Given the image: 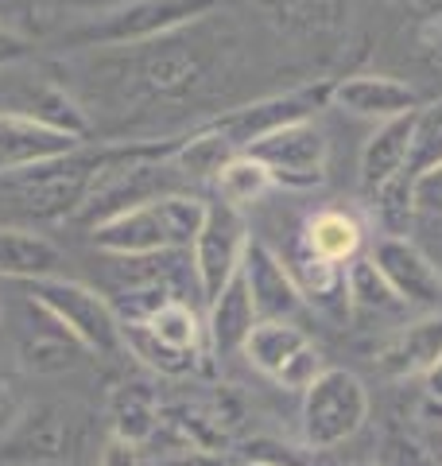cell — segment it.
I'll return each mask as SVG.
<instances>
[{"label": "cell", "mask_w": 442, "mask_h": 466, "mask_svg": "<svg viewBox=\"0 0 442 466\" xmlns=\"http://www.w3.org/2000/svg\"><path fill=\"white\" fill-rule=\"evenodd\" d=\"M373 265L380 276L392 284V291L404 299L407 311H435L442 299V272L435 268V260L427 257L411 238H380L373 245Z\"/></svg>", "instance_id": "9c48e42d"}, {"label": "cell", "mask_w": 442, "mask_h": 466, "mask_svg": "<svg viewBox=\"0 0 442 466\" xmlns=\"http://www.w3.org/2000/svg\"><path fill=\"white\" fill-rule=\"evenodd\" d=\"M27 296H32V308L55 319L85 354H97V358L128 354L116 308L90 284L66 280V276H47V280L27 284Z\"/></svg>", "instance_id": "7a4b0ae2"}, {"label": "cell", "mask_w": 442, "mask_h": 466, "mask_svg": "<svg viewBox=\"0 0 442 466\" xmlns=\"http://www.w3.org/2000/svg\"><path fill=\"white\" fill-rule=\"evenodd\" d=\"M214 187H217V198L221 202H229L233 210H245V207H253V202H260L276 183H272V171L264 167L260 159L241 152V156H233L229 164L217 171Z\"/></svg>", "instance_id": "cb8c5ba5"}, {"label": "cell", "mask_w": 442, "mask_h": 466, "mask_svg": "<svg viewBox=\"0 0 442 466\" xmlns=\"http://www.w3.org/2000/svg\"><path fill=\"white\" fill-rule=\"evenodd\" d=\"M411 12H419L423 20H442V0H404Z\"/></svg>", "instance_id": "836d02e7"}, {"label": "cell", "mask_w": 442, "mask_h": 466, "mask_svg": "<svg viewBox=\"0 0 442 466\" xmlns=\"http://www.w3.org/2000/svg\"><path fill=\"white\" fill-rule=\"evenodd\" d=\"M27 116H35V121L51 125V128H58V133H66V137H78V140L90 133V116H85V109L70 94L55 90V86H47V90L35 94V106L27 109Z\"/></svg>", "instance_id": "83f0119b"}, {"label": "cell", "mask_w": 442, "mask_h": 466, "mask_svg": "<svg viewBox=\"0 0 442 466\" xmlns=\"http://www.w3.org/2000/svg\"><path fill=\"white\" fill-rule=\"evenodd\" d=\"M279 257H284L291 280H295V288H299V296L306 303H334V299L346 303V268H337V265H330V260H322L318 253H311L303 245V238H295L291 249L279 253Z\"/></svg>", "instance_id": "ffe728a7"}, {"label": "cell", "mask_w": 442, "mask_h": 466, "mask_svg": "<svg viewBox=\"0 0 442 466\" xmlns=\"http://www.w3.org/2000/svg\"><path fill=\"white\" fill-rule=\"evenodd\" d=\"M423 381H427V397H431V400H438V404H442V361H438V366H435L431 373L423 377Z\"/></svg>", "instance_id": "d590c367"}, {"label": "cell", "mask_w": 442, "mask_h": 466, "mask_svg": "<svg viewBox=\"0 0 442 466\" xmlns=\"http://www.w3.org/2000/svg\"><path fill=\"white\" fill-rule=\"evenodd\" d=\"M202 222H206V198L171 191L97 222L90 238H94V249L101 253L121 257V260H140V257H164V253H190Z\"/></svg>", "instance_id": "6da1fadb"}, {"label": "cell", "mask_w": 442, "mask_h": 466, "mask_svg": "<svg viewBox=\"0 0 442 466\" xmlns=\"http://www.w3.org/2000/svg\"><path fill=\"white\" fill-rule=\"evenodd\" d=\"M206 350L210 358H233L241 354L248 334L256 330V308H253V296H248V284L245 276L237 272L233 280L221 288V296L214 303H206Z\"/></svg>", "instance_id": "5bb4252c"}, {"label": "cell", "mask_w": 442, "mask_h": 466, "mask_svg": "<svg viewBox=\"0 0 442 466\" xmlns=\"http://www.w3.org/2000/svg\"><path fill=\"white\" fill-rule=\"evenodd\" d=\"M396 5H404V0H396Z\"/></svg>", "instance_id": "74e56055"}, {"label": "cell", "mask_w": 442, "mask_h": 466, "mask_svg": "<svg viewBox=\"0 0 442 466\" xmlns=\"http://www.w3.org/2000/svg\"><path fill=\"white\" fill-rule=\"evenodd\" d=\"M368 389L353 370L326 366L318 381L303 392V443L311 451H334L349 443L368 420Z\"/></svg>", "instance_id": "3957f363"}, {"label": "cell", "mask_w": 442, "mask_h": 466, "mask_svg": "<svg viewBox=\"0 0 442 466\" xmlns=\"http://www.w3.org/2000/svg\"><path fill=\"white\" fill-rule=\"evenodd\" d=\"M27 51H32V47H27V39L0 24V70L12 66V63H20V58H27Z\"/></svg>", "instance_id": "d6a6232c"}, {"label": "cell", "mask_w": 442, "mask_h": 466, "mask_svg": "<svg viewBox=\"0 0 442 466\" xmlns=\"http://www.w3.org/2000/svg\"><path fill=\"white\" fill-rule=\"evenodd\" d=\"M248 156L260 159L272 171L276 187H291V191H306L326 179V159H330V140L315 121L287 125L279 133L256 140Z\"/></svg>", "instance_id": "ba28073f"}, {"label": "cell", "mask_w": 442, "mask_h": 466, "mask_svg": "<svg viewBox=\"0 0 442 466\" xmlns=\"http://www.w3.org/2000/svg\"><path fill=\"white\" fill-rule=\"evenodd\" d=\"M78 137L58 133V128L43 125L27 113L0 109V175H20L27 167L55 164V159L78 152Z\"/></svg>", "instance_id": "7c38bea8"}, {"label": "cell", "mask_w": 442, "mask_h": 466, "mask_svg": "<svg viewBox=\"0 0 442 466\" xmlns=\"http://www.w3.org/2000/svg\"><path fill=\"white\" fill-rule=\"evenodd\" d=\"M121 330H125V350L152 373H159V377H190V373H198V354H179V350L156 342L152 334L144 330V323H121Z\"/></svg>", "instance_id": "4316f807"}, {"label": "cell", "mask_w": 442, "mask_h": 466, "mask_svg": "<svg viewBox=\"0 0 442 466\" xmlns=\"http://www.w3.org/2000/svg\"><path fill=\"white\" fill-rule=\"evenodd\" d=\"M97 466H147V459H144L140 443L121 440V435L109 431V440H105V447H101V455H97Z\"/></svg>", "instance_id": "1f68e13d"}, {"label": "cell", "mask_w": 442, "mask_h": 466, "mask_svg": "<svg viewBox=\"0 0 442 466\" xmlns=\"http://www.w3.org/2000/svg\"><path fill=\"white\" fill-rule=\"evenodd\" d=\"M411 116H396V121H380L373 125V133L361 144V156H357V183H361V195H377L385 183L400 179L407 171V148H411Z\"/></svg>", "instance_id": "9a60e30c"}, {"label": "cell", "mask_w": 442, "mask_h": 466, "mask_svg": "<svg viewBox=\"0 0 442 466\" xmlns=\"http://www.w3.org/2000/svg\"><path fill=\"white\" fill-rule=\"evenodd\" d=\"M78 350L82 346L55 323V330H35L20 342V366L27 373H39V377L43 373H66V370L78 366Z\"/></svg>", "instance_id": "484cf974"}, {"label": "cell", "mask_w": 442, "mask_h": 466, "mask_svg": "<svg viewBox=\"0 0 442 466\" xmlns=\"http://www.w3.org/2000/svg\"><path fill=\"white\" fill-rule=\"evenodd\" d=\"M346 303H349V311H357V315H377V319L407 315L404 299L396 296L392 284L380 276L373 257H357L346 268Z\"/></svg>", "instance_id": "44dd1931"}, {"label": "cell", "mask_w": 442, "mask_h": 466, "mask_svg": "<svg viewBox=\"0 0 442 466\" xmlns=\"http://www.w3.org/2000/svg\"><path fill=\"white\" fill-rule=\"evenodd\" d=\"M63 268V249L47 233L24 229V226H0V276L5 280H47Z\"/></svg>", "instance_id": "2e32d148"}, {"label": "cell", "mask_w": 442, "mask_h": 466, "mask_svg": "<svg viewBox=\"0 0 442 466\" xmlns=\"http://www.w3.org/2000/svg\"><path fill=\"white\" fill-rule=\"evenodd\" d=\"M303 245L322 260H330L337 268H349L357 257H365V222L346 207H326L315 218H306L303 226Z\"/></svg>", "instance_id": "e0dca14e"}, {"label": "cell", "mask_w": 442, "mask_h": 466, "mask_svg": "<svg viewBox=\"0 0 442 466\" xmlns=\"http://www.w3.org/2000/svg\"><path fill=\"white\" fill-rule=\"evenodd\" d=\"M233 156H241V152L206 125V128H198V133H190L186 140H179V148H175V156H171V167H179L183 175H190V179H210L214 183L217 171L226 167Z\"/></svg>", "instance_id": "603a6c76"}, {"label": "cell", "mask_w": 442, "mask_h": 466, "mask_svg": "<svg viewBox=\"0 0 442 466\" xmlns=\"http://www.w3.org/2000/svg\"><path fill=\"white\" fill-rule=\"evenodd\" d=\"M147 466H233L226 451H202V447H183V451H167V455L152 459Z\"/></svg>", "instance_id": "4dcf8cb0"}, {"label": "cell", "mask_w": 442, "mask_h": 466, "mask_svg": "<svg viewBox=\"0 0 442 466\" xmlns=\"http://www.w3.org/2000/svg\"><path fill=\"white\" fill-rule=\"evenodd\" d=\"M241 276L248 284V296H253L260 323H295V315L306 308V299L299 296V288H295L291 272L284 265V257L268 249L264 241H248Z\"/></svg>", "instance_id": "8fae6325"}, {"label": "cell", "mask_w": 442, "mask_h": 466, "mask_svg": "<svg viewBox=\"0 0 442 466\" xmlns=\"http://www.w3.org/2000/svg\"><path fill=\"white\" fill-rule=\"evenodd\" d=\"M233 466H260V462H245V459H237V462H233Z\"/></svg>", "instance_id": "8d00e7d4"}, {"label": "cell", "mask_w": 442, "mask_h": 466, "mask_svg": "<svg viewBox=\"0 0 442 466\" xmlns=\"http://www.w3.org/2000/svg\"><path fill=\"white\" fill-rule=\"evenodd\" d=\"M423 43H427V51H431L438 63H442V20H431V24H427Z\"/></svg>", "instance_id": "e575fe53"}, {"label": "cell", "mask_w": 442, "mask_h": 466, "mask_svg": "<svg viewBox=\"0 0 442 466\" xmlns=\"http://www.w3.org/2000/svg\"><path fill=\"white\" fill-rule=\"evenodd\" d=\"M248 222L245 210H233L229 202H206V222L190 245V276L202 303H214L233 276L241 272V260L248 249Z\"/></svg>", "instance_id": "277c9868"}, {"label": "cell", "mask_w": 442, "mask_h": 466, "mask_svg": "<svg viewBox=\"0 0 442 466\" xmlns=\"http://www.w3.org/2000/svg\"><path fill=\"white\" fill-rule=\"evenodd\" d=\"M368 207H373V218L385 229V238H407L419 226V195L416 183L404 179V175L385 183L377 195H368Z\"/></svg>", "instance_id": "d4e9b609"}, {"label": "cell", "mask_w": 442, "mask_h": 466, "mask_svg": "<svg viewBox=\"0 0 442 466\" xmlns=\"http://www.w3.org/2000/svg\"><path fill=\"white\" fill-rule=\"evenodd\" d=\"M435 171H442V97L427 101L411 116V148H407L404 179L423 183Z\"/></svg>", "instance_id": "7402d4cb"}, {"label": "cell", "mask_w": 442, "mask_h": 466, "mask_svg": "<svg viewBox=\"0 0 442 466\" xmlns=\"http://www.w3.org/2000/svg\"><path fill=\"white\" fill-rule=\"evenodd\" d=\"M330 86L334 82H306V86H295V90H287V94L248 101V106H241V109L221 113L217 121H210V128L226 137L237 152H248L256 140L272 137L287 125L311 121L322 106H330Z\"/></svg>", "instance_id": "8992f818"}, {"label": "cell", "mask_w": 442, "mask_h": 466, "mask_svg": "<svg viewBox=\"0 0 442 466\" xmlns=\"http://www.w3.org/2000/svg\"><path fill=\"white\" fill-rule=\"evenodd\" d=\"M24 412H27V400H24L20 385L12 381V373L0 370V440H5V435L20 424Z\"/></svg>", "instance_id": "f546056e"}, {"label": "cell", "mask_w": 442, "mask_h": 466, "mask_svg": "<svg viewBox=\"0 0 442 466\" xmlns=\"http://www.w3.org/2000/svg\"><path fill=\"white\" fill-rule=\"evenodd\" d=\"M377 370L392 381L427 377L442 361V311H427L400 323L377 350Z\"/></svg>", "instance_id": "4fadbf2b"}, {"label": "cell", "mask_w": 442, "mask_h": 466, "mask_svg": "<svg viewBox=\"0 0 442 466\" xmlns=\"http://www.w3.org/2000/svg\"><path fill=\"white\" fill-rule=\"evenodd\" d=\"M330 106L342 109L349 116H361V121H396V116H407L419 109V94L416 86L396 78V75H346L330 86Z\"/></svg>", "instance_id": "30bf717a"}, {"label": "cell", "mask_w": 442, "mask_h": 466, "mask_svg": "<svg viewBox=\"0 0 442 466\" xmlns=\"http://www.w3.org/2000/svg\"><path fill=\"white\" fill-rule=\"evenodd\" d=\"M306 346H311V334H306L299 323H256V330L248 334L241 354L248 358V366H256L264 377L279 381Z\"/></svg>", "instance_id": "d6986e66"}, {"label": "cell", "mask_w": 442, "mask_h": 466, "mask_svg": "<svg viewBox=\"0 0 442 466\" xmlns=\"http://www.w3.org/2000/svg\"><path fill=\"white\" fill-rule=\"evenodd\" d=\"M159 420H164V404H159L156 389L147 381H121L109 392V428L121 440H132L147 447V440L156 435Z\"/></svg>", "instance_id": "ac0fdd59"}, {"label": "cell", "mask_w": 442, "mask_h": 466, "mask_svg": "<svg viewBox=\"0 0 442 466\" xmlns=\"http://www.w3.org/2000/svg\"><path fill=\"white\" fill-rule=\"evenodd\" d=\"M85 440V424L70 404H35L5 435L0 466H70Z\"/></svg>", "instance_id": "5b68a950"}, {"label": "cell", "mask_w": 442, "mask_h": 466, "mask_svg": "<svg viewBox=\"0 0 442 466\" xmlns=\"http://www.w3.org/2000/svg\"><path fill=\"white\" fill-rule=\"evenodd\" d=\"M214 5H221V0H128V5L105 12L97 24L74 32L70 43H97V47H109V43H147L183 24L202 20L206 12H214Z\"/></svg>", "instance_id": "52a82bcc"}, {"label": "cell", "mask_w": 442, "mask_h": 466, "mask_svg": "<svg viewBox=\"0 0 442 466\" xmlns=\"http://www.w3.org/2000/svg\"><path fill=\"white\" fill-rule=\"evenodd\" d=\"M322 451L311 447H295L284 440H272V435H253L245 447H241V459L245 462H260V466H318Z\"/></svg>", "instance_id": "f1b7e54d"}]
</instances>
